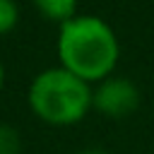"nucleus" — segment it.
Listing matches in <instances>:
<instances>
[{"label": "nucleus", "mask_w": 154, "mask_h": 154, "mask_svg": "<svg viewBox=\"0 0 154 154\" xmlns=\"http://www.w3.org/2000/svg\"><path fill=\"white\" fill-rule=\"evenodd\" d=\"M58 55L67 72L89 84L111 75L118 60V41L103 19L72 17L60 24Z\"/></svg>", "instance_id": "nucleus-1"}, {"label": "nucleus", "mask_w": 154, "mask_h": 154, "mask_svg": "<svg viewBox=\"0 0 154 154\" xmlns=\"http://www.w3.org/2000/svg\"><path fill=\"white\" fill-rule=\"evenodd\" d=\"M0 87H2V65H0Z\"/></svg>", "instance_id": "nucleus-8"}, {"label": "nucleus", "mask_w": 154, "mask_h": 154, "mask_svg": "<svg viewBox=\"0 0 154 154\" xmlns=\"http://www.w3.org/2000/svg\"><path fill=\"white\" fill-rule=\"evenodd\" d=\"M79 154H106V152H101V149H84V152H79Z\"/></svg>", "instance_id": "nucleus-7"}, {"label": "nucleus", "mask_w": 154, "mask_h": 154, "mask_svg": "<svg viewBox=\"0 0 154 154\" xmlns=\"http://www.w3.org/2000/svg\"><path fill=\"white\" fill-rule=\"evenodd\" d=\"M0 154H19V135L14 128L0 123Z\"/></svg>", "instance_id": "nucleus-5"}, {"label": "nucleus", "mask_w": 154, "mask_h": 154, "mask_svg": "<svg viewBox=\"0 0 154 154\" xmlns=\"http://www.w3.org/2000/svg\"><path fill=\"white\" fill-rule=\"evenodd\" d=\"M19 19V10L12 0H0V34H7Z\"/></svg>", "instance_id": "nucleus-6"}, {"label": "nucleus", "mask_w": 154, "mask_h": 154, "mask_svg": "<svg viewBox=\"0 0 154 154\" xmlns=\"http://www.w3.org/2000/svg\"><path fill=\"white\" fill-rule=\"evenodd\" d=\"M29 103L34 113L53 125H72L82 120L91 106L89 84L65 67H53L34 77L29 87Z\"/></svg>", "instance_id": "nucleus-2"}, {"label": "nucleus", "mask_w": 154, "mask_h": 154, "mask_svg": "<svg viewBox=\"0 0 154 154\" xmlns=\"http://www.w3.org/2000/svg\"><path fill=\"white\" fill-rule=\"evenodd\" d=\"M34 5H36V10L46 19H53V22L65 24L67 19L75 17L77 0H34Z\"/></svg>", "instance_id": "nucleus-4"}, {"label": "nucleus", "mask_w": 154, "mask_h": 154, "mask_svg": "<svg viewBox=\"0 0 154 154\" xmlns=\"http://www.w3.org/2000/svg\"><path fill=\"white\" fill-rule=\"evenodd\" d=\"M91 103L111 118H123V116H128L137 108L140 91L130 79L116 77V79L101 82V87L91 94Z\"/></svg>", "instance_id": "nucleus-3"}]
</instances>
